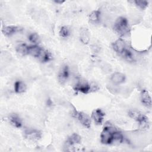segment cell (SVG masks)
I'll return each mask as SVG.
<instances>
[{
	"mask_svg": "<svg viewBox=\"0 0 152 152\" xmlns=\"http://www.w3.org/2000/svg\"><path fill=\"white\" fill-rule=\"evenodd\" d=\"M43 49L38 45H33L28 46V54L35 58H39Z\"/></svg>",
	"mask_w": 152,
	"mask_h": 152,
	"instance_id": "5bb4252c",
	"label": "cell"
},
{
	"mask_svg": "<svg viewBox=\"0 0 152 152\" xmlns=\"http://www.w3.org/2000/svg\"><path fill=\"white\" fill-rule=\"evenodd\" d=\"M115 31L121 36H125L129 33V27L128 20L124 17H118L114 23Z\"/></svg>",
	"mask_w": 152,
	"mask_h": 152,
	"instance_id": "7a4b0ae2",
	"label": "cell"
},
{
	"mask_svg": "<svg viewBox=\"0 0 152 152\" xmlns=\"http://www.w3.org/2000/svg\"><path fill=\"white\" fill-rule=\"evenodd\" d=\"M125 75L121 72H116L112 74L110 77L111 81L115 85L122 84L125 81Z\"/></svg>",
	"mask_w": 152,
	"mask_h": 152,
	"instance_id": "8fae6325",
	"label": "cell"
},
{
	"mask_svg": "<svg viewBox=\"0 0 152 152\" xmlns=\"http://www.w3.org/2000/svg\"><path fill=\"white\" fill-rule=\"evenodd\" d=\"M104 113L100 109H94L91 113V118L97 125H101L103 121Z\"/></svg>",
	"mask_w": 152,
	"mask_h": 152,
	"instance_id": "ba28073f",
	"label": "cell"
},
{
	"mask_svg": "<svg viewBox=\"0 0 152 152\" xmlns=\"http://www.w3.org/2000/svg\"><path fill=\"white\" fill-rule=\"evenodd\" d=\"M134 2L135 3V5L141 10L145 9L148 6V1H134Z\"/></svg>",
	"mask_w": 152,
	"mask_h": 152,
	"instance_id": "603a6c76",
	"label": "cell"
},
{
	"mask_svg": "<svg viewBox=\"0 0 152 152\" xmlns=\"http://www.w3.org/2000/svg\"><path fill=\"white\" fill-rule=\"evenodd\" d=\"M74 88L75 91H80L84 94L88 93L91 91V90L94 89L90 84H89L86 80L81 79H78L77 80L75 84H74Z\"/></svg>",
	"mask_w": 152,
	"mask_h": 152,
	"instance_id": "277c9868",
	"label": "cell"
},
{
	"mask_svg": "<svg viewBox=\"0 0 152 152\" xmlns=\"http://www.w3.org/2000/svg\"><path fill=\"white\" fill-rule=\"evenodd\" d=\"M38 59L42 62H47L52 59V56L50 53L46 50H45L44 49L42 50L40 56H39Z\"/></svg>",
	"mask_w": 152,
	"mask_h": 152,
	"instance_id": "d6986e66",
	"label": "cell"
},
{
	"mask_svg": "<svg viewBox=\"0 0 152 152\" xmlns=\"http://www.w3.org/2000/svg\"><path fill=\"white\" fill-rule=\"evenodd\" d=\"M26 85L21 81H16L14 83V91L17 93H22L26 90Z\"/></svg>",
	"mask_w": 152,
	"mask_h": 152,
	"instance_id": "ac0fdd59",
	"label": "cell"
},
{
	"mask_svg": "<svg viewBox=\"0 0 152 152\" xmlns=\"http://www.w3.org/2000/svg\"><path fill=\"white\" fill-rule=\"evenodd\" d=\"M80 38L83 44H87L90 41V33L86 28H82L80 30Z\"/></svg>",
	"mask_w": 152,
	"mask_h": 152,
	"instance_id": "9a60e30c",
	"label": "cell"
},
{
	"mask_svg": "<svg viewBox=\"0 0 152 152\" xmlns=\"http://www.w3.org/2000/svg\"><path fill=\"white\" fill-rule=\"evenodd\" d=\"M23 30V28L18 26H5L2 29L3 34L7 36H12L16 33H19Z\"/></svg>",
	"mask_w": 152,
	"mask_h": 152,
	"instance_id": "52a82bcc",
	"label": "cell"
},
{
	"mask_svg": "<svg viewBox=\"0 0 152 152\" xmlns=\"http://www.w3.org/2000/svg\"><path fill=\"white\" fill-rule=\"evenodd\" d=\"M28 40L30 42H31L35 45L39 43V42H40V36L38 35V34H37L36 33H31L30 34H29Z\"/></svg>",
	"mask_w": 152,
	"mask_h": 152,
	"instance_id": "44dd1931",
	"label": "cell"
},
{
	"mask_svg": "<svg viewBox=\"0 0 152 152\" xmlns=\"http://www.w3.org/2000/svg\"><path fill=\"white\" fill-rule=\"evenodd\" d=\"M10 122L12 125L16 128H20L22 126L21 119L16 114L10 115L9 118Z\"/></svg>",
	"mask_w": 152,
	"mask_h": 152,
	"instance_id": "2e32d148",
	"label": "cell"
},
{
	"mask_svg": "<svg viewBox=\"0 0 152 152\" xmlns=\"http://www.w3.org/2000/svg\"><path fill=\"white\" fill-rule=\"evenodd\" d=\"M100 19V11L99 10H94L92 11L89 15V20L91 23L97 24L99 23Z\"/></svg>",
	"mask_w": 152,
	"mask_h": 152,
	"instance_id": "e0dca14e",
	"label": "cell"
},
{
	"mask_svg": "<svg viewBox=\"0 0 152 152\" xmlns=\"http://www.w3.org/2000/svg\"><path fill=\"white\" fill-rule=\"evenodd\" d=\"M122 55L124 56V58H125L128 61H132L134 59L133 53H132V52L130 50H129L126 48L122 53Z\"/></svg>",
	"mask_w": 152,
	"mask_h": 152,
	"instance_id": "7402d4cb",
	"label": "cell"
},
{
	"mask_svg": "<svg viewBox=\"0 0 152 152\" xmlns=\"http://www.w3.org/2000/svg\"><path fill=\"white\" fill-rule=\"evenodd\" d=\"M118 129L112 126H105L100 134V141L104 144H110L114 141L115 134Z\"/></svg>",
	"mask_w": 152,
	"mask_h": 152,
	"instance_id": "6da1fadb",
	"label": "cell"
},
{
	"mask_svg": "<svg viewBox=\"0 0 152 152\" xmlns=\"http://www.w3.org/2000/svg\"><path fill=\"white\" fill-rule=\"evenodd\" d=\"M70 34L69 30L66 26H62L59 30V34L62 37H67Z\"/></svg>",
	"mask_w": 152,
	"mask_h": 152,
	"instance_id": "cb8c5ba5",
	"label": "cell"
},
{
	"mask_svg": "<svg viewBox=\"0 0 152 152\" xmlns=\"http://www.w3.org/2000/svg\"><path fill=\"white\" fill-rule=\"evenodd\" d=\"M141 101L147 107H151V98L147 90H143L141 91Z\"/></svg>",
	"mask_w": 152,
	"mask_h": 152,
	"instance_id": "7c38bea8",
	"label": "cell"
},
{
	"mask_svg": "<svg viewBox=\"0 0 152 152\" xmlns=\"http://www.w3.org/2000/svg\"><path fill=\"white\" fill-rule=\"evenodd\" d=\"M64 2H65L64 1H55V3H56V4H60L64 3Z\"/></svg>",
	"mask_w": 152,
	"mask_h": 152,
	"instance_id": "d4e9b609",
	"label": "cell"
},
{
	"mask_svg": "<svg viewBox=\"0 0 152 152\" xmlns=\"http://www.w3.org/2000/svg\"><path fill=\"white\" fill-rule=\"evenodd\" d=\"M24 134H25V137L33 141L38 140L42 137L41 132L39 130L34 129H27L24 132Z\"/></svg>",
	"mask_w": 152,
	"mask_h": 152,
	"instance_id": "9c48e42d",
	"label": "cell"
},
{
	"mask_svg": "<svg viewBox=\"0 0 152 152\" xmlns=\"http://www.w3.org/2000/svg\"><path fill=\"white\" fill-rule=\"evenodd\" d=\"M81 137L76 133H73L68 138V140L66 141V144L68 146H72L74 144H80L81 142Z\"/></svg>",
	"mask_w": 152,
	"mask_h": 152,
	"instance_id": "4fadbf2b",
	"label": "cell"
},
{
	"mask_svg": "<svg viewBox=\"0 0 152 152\" xmlns=\"http://www.w3.org/2000/svg\"><path fill=\"white\" fill-rule=\"evenodd\" d=\"M69 75V72L68 66L66 65L62 66L58 75V78L59 83L62 84H64L68 78Z\"/></svg>",
	"mask_w": 152,
	"mask_h": 152,
	"instance_id": "8992f818",
	"label": "cell"
},
{
	"mask_svg": "<svg viewBox=\"0 0 152 152\" xmlns=\"http://www.w3.org/2000/svg\"><path fill=\"white\" fill-rule=\"evenodd\" d=\"M73 115L75 118H77L78 119L83 125L85 127L90 128L91 125V120L88 115L83 112H78L74 109L73 111Z\"/></svg>",
	"mask_w": 152,
	"mask_h": 152,
	"instance_id": "5b68a950",
	"label": "cell"
},
{
	"mask_svg": "<svg viewBox=\"0 0 152 152\" xmlns=\"http://www.w3.org/2000/svg\"><path fill=\"white\" fill-rule=\"evenodd\" d=\"M129 116L139 123L141 128H147L149 127V121L147 117L140 112L136 110H130L128 112Z\"/></svg>",
	"mask_w": 152,
	"mask_h": 152,
	"instance_id": "3957f363",
	"label": "cell"
},
{
	"mask_svg": "<svg viewBox=\"0 0 152 152\" xmlns=\"http://www.w3.org/2000/svg\"><path fill=\"white\" fill-rule=\"evenodd\" d=\"M112 47L116 52L122 54L126 49V43L122 39H118L113 43Z\"/></svg>",
	"mask_w": 152,
	"mask_h": 152,
	"instance_id": "30bf717a",
	"label": "cell"
},
{
	"mask_svg": "<svg viewBox=\"0 0 152 152\" xmlns=\"http://www.w3.org/2000/svg\"><path fill=\"white\" fill-rule=\"evenodd\" d=\"M16 51L22 55L28 54V46L25 43H20L16 47Z\"/></svg>",
	"mask_w": 152,
	"mask_h": 152,
	"instance_id": "ffe728a7",
	"label": "cell"
}]
</instances>
